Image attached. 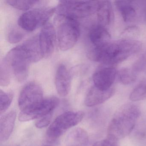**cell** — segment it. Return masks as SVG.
<instances>
[{"label": "cell", "mask_w": 146, "mask_h": 146, "mask_svg": "<svg viewBox=\"0 0 146 146\" xmlns=\"http://www.w3.org/2000/svg\"><path fill=\"white\" fill-rule=\"evenodd\" d=\"M142 46L141 42L132 39L109 41L103 45L94 46L89 51L88 56L90 60L95 62L116 64L138 52Z\"/></svg>", "instance_id": "1"}, {"label": "cell", "mask_w": 146, "mask_h": 146, "mask_svg": "<svg viewBox=\"0 0 146 146\" xmlns=\"http://www.w3.org/2000/svg\"><path fill=\"white\" fill-rule=\"evenodd\" d=\"M140 115L141 111L136 105L129 103L122 106L116 112L109 123L107 137L118 141L129 135Z\"/></svg>", "instance_id": "2"}, {"label": "cell", "mask_w": 146, "mask_h": 146, "mask_svg": "<svg viewBox=\"0 0 146 146\" xmlns=\"http://www.w3.org/2000/svg\"><path fill=\"white\" fill-rule=\"evenodd\" d=\"M57 37L59 46L61 51L72 48L78 40L80 34V25L77 19L58 16Z\"/></svg>", "instance_id": "3"}, {"label": "cell", "mask_w": 146, "mask_h": 146, "mask_svg": "<svg viewBox=\"0 0 146 146\" xmlns=\"http://www.w3.org/2000/svg\"><path fill=\"white\" fill-rule=\"evenodd\" d=\"M3 60L18 82H22L26 80L31 63L22 45L12 49Z\"/></svg>", "instance_id": "4"}, {"label": "cell", "mask_w": 146, "mask_h": 146, "mask_svg": "<svg viewBox=\"0 0 146 146\" xmlns=\"http://www.w3.org/2000/svg\"><path fill=\"white\" fill-rule=\"evenodd\" d=\"M98 1H61L56 8L58 16L77 19L90 17L97 11Z\"/></svg>", "instance_id": "5"}, {"label": "cell", "mask_w": 146, "mask_h": 146, "mask_svg": "<svg viewBox=\"0 0 146 146\" xmlns=\"http://www.w3.org/2000/svg\"><path fill=\"white\" fill-rule=\"evenodd\" d=\"M82 111L66 112L58 116L47 131L46 135L51 141L56 140L67 130L78 124L83 119Z\"/></svg>", "instance_id": "6"}, {"label": "cell", "mask_w": 146, "mask_h": 146, "mask_svg": "<svg viewBox=\"0 0 146 146\" xmlns=\"http://www.w3.org/2000/svg\"><path fill=\"white\" fill-rule=\"evenodd\" d=\"M56 12V8H39L27 11L21 15L18 21L20 28L27 31H33L43 27Z\"/></svg>", "instance_id": "7"}, {"label": "cell", "mask_w": 146, "mask_h": 146, "mask_svg": "<svg viewBox=\"0 0 146 146\" xmlns=\"http://www.w3.org/2000/svg\"><path fill=\"white\" fill-rule=\"evenodd\" d=\"M43 90L35 82H30L22 89L18 100L21 111L31 110L44 100Z\"/></svg>", "instance_id": "8"}, {"label": "cell", "mask_w": 146, "mask_h": 146, "mask_svg": "<svg viewBox=\"0 0 146 146\" xmlns=\"http://www.w3.org/2000/svg\"><path fill=\"white\" fill-rule=\"evenodd\" d=\"M59 100L57 97L46 98L36 106L26 111H21L19 119L21 122H26L40 119L51 113L58 106Z\"/></svg>", "instance_id": "9"}, {"label": "cell", "mask_w": 146, "mask_h": 146, "mask_svg": "<svg viewBox=\"0 0 146 146\" xmlns=\"http://www.w3.org/2000/svg\"><path fill=\"white\" fill-rule=\"evenodd\" d=\"M38 37L43 58H49L54 52L56 42V32L53 25L50 23L45 25Z\"/></svg>", "instance_id": "10"}, {"label": "cell", "mask_w": 146, "mask_h": 146, "mask_svg": "<svg viewBox=\"0 0 146 146\" xmlns=\"http://www.w3.org/2000/svg\"><path fill=\"white\" fill-rule=\"evenodd\" d=\"M117 74V70L114 67L108 66L101 68L93 75L94 85L102 90H108L112 88Z\"/></svg>", "instance_id": "11"}, {"label": "cell", "mask_w": 146, "mask_h": 146, "mask_svg": "<svg viewBox=\"0 0 146 146\" xmlns=\"http://www.w3.org/2000/svg\"><path fill=\"white\" fill-rule=\"evenodd\" d=\"M72 76L70 71L66 66L60 64L56 71L55 84L58 94L65 97L69 94L71 87Z\"/></svg>", "instance_id": "12"}, {"label": "cell", "mask_w": 146, "mask_h": 146, "mask_svg": "<svg viewBox=\"0 0 146 146\" xmlns=\"http://www.w3.org/2000/svg\"><path fill=\"white\" fill-rule=\"evenodd\" d=\"M115 90L111 88L108 90L100 89L94 85L87 93L84 103L88 107H93L100 105L106 101L114 94Z\"/></svg>", "instance_id": "13"}, {"label": "cell", "mask_w": 146, "mask_h": 146, "mask_svg": "<svg viewBox=\"0 0 146 146\" xmlns=\"http://www.w3.org/2000/svg\"><path fill=\"white\" fill-rule=\"evenodd\" d=\"M17 113L11 111L4 115L0 119V141L4 142L9 139L15 125Z\"/></svg>", "instance_id": "14"}, {"label": "cell", "mask_w": 146, "mask_h": 146, "mask_svg": "<svg viewBox=\"0 0 146 146\" xmlns=\"http://www.w3.org/2000/svg\"><path fill=\"white\" fill-rule=\"evenodd\" d=\"M21 45L28 54L31 63L38 62L43 58L38 36L32 37Z\"/></svg>", "instance_id": "15"}, {"label": "cell", "mask_w": 146, "mask_h": 146, "mask_svg": "<svg viewBox=\"0 0 146 146\" xmlns=\"http://www.w3.org/2000/svg\"><path fill=\"white\" fill-rule=\"evenodd\" d=\"M66 146H90L88 135L87 131L81 128L72 131L66 140ZM92 146H97L96 144Z\"/></svg>", "instance_id": "16"}, {"label": "cell", "mask_w": 146, "mask_h": 146, "mask_svg": "<svg viewBox=\"0 0 146 146\" xmlns=\"http://www.w3.org/2000/svg\"><path fill=\"white\" fill-rule=\"evenodd\" d=\"M96 13L99 23L104 27L110 25L113 20V10L109 1H98Z\"/></svg>", "instance_id": "17"}, {"label": "cell", "mask_w": 146, "mask_h": 146, "mask_svg": "<svg viewBox=\"0 0 146 146\" xmlns=\"http://www.w3.org/2000/svg\"><path fill=\"white\" fill-rule=\"evenodd\" d=\"M111 35L104 26L98 25L91 28L89 38L94 46H98L110 41Z\"/></svg>", "instance_id": "18"}, {"label": "cell", "mask_w": 146, "mask_h": 146, "mask_svg": "<svg viewBox=\"0 0 146 146\" xmlns=\"http://www.w3.org/2000/svg\"><path fill=\"white\" fill-rule=\"evenodd\" d=\"M116 7L119 11L125 23L132 22L135 18L136 11L131 1H117L115 2Z\"/></svg>", "instance_id": "19"}, {"label": "cell", "mask_w": 146, "mask_h": 146, "mask_svg": "<svg viewBox=\"0 0 146 146\" xmlns=\"http://www.w3.org/2000/svg\"><path fill=\"white\" fill-rule=\"evenodd\" d=\"M146 98V79L138 84L131 91L129 99L131 101L142 100Z\"/></svg>", "instance_id": "20"}, {"label": "cell", "mask_w": 146, "mask_h": 146, "mask_svg": "<svg viewBox=\"0 0 146 146\" xmlns=\"http://www.w3.org/2000/svg\"><path fill=\"white\" fill-rule=\"evenodd\" d=\"M118 75L119 81L124 85H129L133 83L136 78L135 72L128 68L121 69Z\"/></svg>", "instance_id": "21"}, {"label": "cell", "mask_w": 146, "mask_h": 146, "mask_svg": "<svg viewBox=\"0 0 146 146\" xmlns=\"http://www.w3.org/2000/svg\"><path fill=\"white\" fill-rule=\"evenodd\" d=\"M6 2L8 5L16 9L23 11H27L39 2V1H18L7 0Z\"/></svg>", "instance_id": "22"}, {"label": "cell", "mask_w": 146, "mask_h": 146, "mask_svg": "<svg viewBox=\"0 0 146 146\" xmlns=\"http://www.w3.org/2000/svg\"><path fill=\"white\" fill-rule=\"evenodd\" d=\"M11 72L8 66L2 60L0 67V85L5 87L9 85L11 82Z\"/></svg>", "instance_id": "23"}, {"label": "cell", "mask_w": 146, "mask_h": 146, "mask_svg": "<svg viewBox=\"0 0 146 146\" xmlns=\"http://www.w3.org/2000/svg\"><path fill=\"white\" fill-rule=\"evenodd\" d=\"M13 99V95L1 90H0V114L4 113L9 108Z\"/></svg>", "instance_id": "24"}, {"label": "cell", "mask_w": 146, "mask_h": 146, "mask_svg": "<svg viewBox=\"0 0 146 146\" xmlns=\"http://www.w3.org/2000/svg\"><path fill=\"white\" fill-rule=\"evenodd\" d=\"M25 35L23 32L16 29H13L8 33L7 40L11 43H17L23 40Z\"/></svg>", "instance_id": "25"}, {"label": "cell", "mask_w": 146, "mask_h": 146, "mask_svg": "<svg viewBox=\"0 0 146 146\" xmlns=\"http://www.w3.org/2000/svg\"><path fill=\"white\" fill-rule=\"evenodd\" d=\"M53 113H49L40 118L35 123V126L39 129H42L48 126L51 123Z\"/></svg>", "instance_id": "26"}, {"label": "cell", "mask_w": 146, "mask_h": 146, "mask_svg": "<svg viewBox=\"0 0 146 146\" xmlns=\"http://www.w3.org/2000/svg\"><path fill=\"white\" fill-rule=\"evenodd\" d=\"M139 29L137 26H129L123 31L122 35L128 38L135 37L139 35Z\"/></svg>", "instance_id": "27"}, {"label": "cell", "mask_w": 146, "mask_h": 146, "mask_svg": "<svg viewBox=\"0 0 146 146\" xmlns=\"http://www.w3.org/2000/svg\"><path fill=\"white\" fill-rule=\"evenodd\" d=\"M145 68H146V52L135 64L133 71L135 72L140 71Z\"/></svg>", "instance_id": "28"}, {"label": "cell", "mask_w": 146, "mask_h": 146, "mask_svg": "<svg viewBox=\"0 0 146 146\" xmlns=\"http://www.w3.org/2000/svg\"><path fill=\"white\" fill-rule=\"evenodd\" d=\"M118 142L117 141L107 137L102 142L100 146H119Z\"/></svg>", "instance_id": "29"}, {"label": "cell", "mask_w": 146, "mask_h": 146, "mask_svg": "<svg viewBox=\"0 0 146 146\" xmlns=\"http://www.w3.org/2000/svg\"><path fill=\"white\" fill-rule=\"evenodd\" d=\"M143 12H144V16L146 19V1H145V4L143 6Z\"/></svg>", "instance_id": "30"}, {"label": "cell", "mask_w": 146, "mask_h": 146, "mask_svg": "<svg viewBox=\"0 0 146 146\" xmlns=\"http://www.w3.org/2000/svg\"></svg>", "instance_id": "31"}]
</instances>
